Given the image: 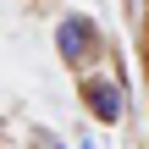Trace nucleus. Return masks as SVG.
Listing matches in <instances>:
<instances>
[{
  "label": "nucleus",
  "mask_w": 149,
  "mask_h": 149,
  "mask_svg": "<svg viewBox=\"0 0 149 149\" xmlns=\"http://www.w3.org/2000/svg\"><path fill=\"white\" fill-rule=\"evenodd\" d=\"M100 50H105V33H100V22H94L88 11H61V17H55V55H61L72 72H88Z\"/></svg>",
  "instance_id": "nucleus-1"
},
{
  "label": "nucleus",
  "mask_w": 149,
  "mask_h": 149,
  "mask_svg": "<svg viewBox=\"0 0 149 149\" xmlns=\"http://www.w3.org/2000/svg\"><path fill=\"white\" fill-rule=\"evenodd\" d=\"M77 100H83V111L100 122V127H116L122 116H127V83L122 77H105V72H77Z\"/></svg>",
  "instance_id": "nucleus-2"
},
{
  "label": "nucleus",
  "mask_w": 149,
  "mask_h": 149,
  "mask_svg": "<svg viewBox=\"0 0 149 149\" xmlns=\"http://www.w3.org/2000/svg\"><path fill=\"white\" fill-rule=\"evenodd\" d=\"M33 144H39V149H66L55 133H44V127H33Z\"/></svg>",
  "instance_id": "nucleus-3"
},
{
  "label": "nucleus",
  "mask_w": 149,
  "mask_h": 149,
  "mask_svg": "<svg viewBox=\"0 0 149 149\" xmlns=\"http://www.w3.org/2000/svg\"><path fill=\"white\" fill-rule=\"evenodd\" d=\"M77 149H100V138H94V133H83V138H77Z\"/></svg>",
  "instance_id": "nucleus-4"
},
{
  "label": "nucleus",
  "mask_w": 149,
  "mask_h": 149,
  "mask_svg": "<svg viewBox=\"0 0 149 149\" xmlns=\"http://www.w3.org/2000/svg\"><path fill=\"white\" fill-rule=\"evenodd\" d=\"M144 66H149V33H144Z\"/></svg>",
  "instance_id": "nucleus-5"
}]
</instances>
